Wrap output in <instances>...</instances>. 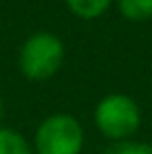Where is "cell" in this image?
<instances>
[{
  "instance_id": "cell-3",
  "label": "cell",
  "mask_w": 152,
  "mask_h": 154,
  "mask_svg": "<svg viewBox=\"0 0 152 154\" xmlns=\"http://www.w3.org/2000/svg\"><path fill=\"white\" fill-rule=\"evenodd\" d=\"M85 133L79 119L69 112L48 115L33 133L36 154H81Z\"/></svg>"
},
{
  "instance_id": "cell-5",
  "label": "cell",
  "mask_w": 152,
  "mask_h": 154,
  "mask_svg": "<svg viewBox=\"0 0 152 154\" xmlns=\"http://www.w3.org/2000/svg\"><path fill=\"white\" fill-rule=\"evenodd\" d=\"M0 154H36L31 142L21 131L0 125Z\"/></svg>"
},
{
  "instance_id": "cell-4",
  "label": "cell",
  "mask_w": 152,
  "mask_h": 154,
  "mask_svg": "<svg viewBox=\"0 0 152 154\" xmlns=\"http://www.w3.org/2000/svg\"><path fill=\"white\" fill-rule=\"evenodd\" d=\"M115 0H65L71 15H75L81 21H94L100 19L102 15L110 8Z\"/></svg>"
},
{
  "instance_id": "cell-2",
  "label": "cell",
  "mask_w": 152,
  "mask_h": 154,
  "mask_svg": "<svg viewBox=\"0 0 152 154\" xmlns=\"http://www.w3.org/2000/svg\"><path fill=\"white\" fill-rule=\"evenodd\" d=\"M94 125L108 142L133 140L142 127V108L127 94H106L94 108Z\"/></svg>"
},
{
  "instance_id": "cell-8",
  "label": "cell",
  "mask_w": 152,
  "mask_h": 154,
  "mask_svg": "<svg viewBox=\"0 0 152 154\" xmlns=\"http://www.w3.org/2000/svg\"><path fill=\"white\" fill-rule=\"evenodd\" d=\"M2 119H4V102L0 98V125H2Z\"/></svg>"
},
{
  "instance_id": "cell-6",
  "label": "cell",
  "mask_w": 152,
  "mask_h": 154,
  "mask_svg": "<svg viewBox=\"0 0 152 154\" xmlns=\"http://www.w3.org/2000/svg\"><path fill=\"white\" fill-rule=\"evenodd\" d=\"M123 19L131 23H144L152 19V0H115Z\"/></svg>"
},
{
  "instance_id": "cell-1",
  "label": "cell",
  "mask_w": 152,
  "mask_h": 154,
  "mask_svg": "<svg viewBox=\"0 0 152 154\" xmlns=\"http://www.w3.org/2000/svg\"><path fill=\"white\" fill-rule=\"evenodd\" d=\"M65 63V44L52 31H36L19 48L17 65L29 81H46L60 71Z\"/></svg>"
},
{
  "instance_id": "cell-7",
  "label": "cell",
  "mask_w": 152,
  "mask_h": 154,
  "mask_svg": "<svg viewBox=\"0 0 152 154\" xmlns=\"http://www.w3.org/2000/svg\"><path fill=\"white\" fill-rule=\"evenodd\" d=\"M102 154H152V146L135 140H125V142H110Z\"/></svg>"
}]
</instances>
